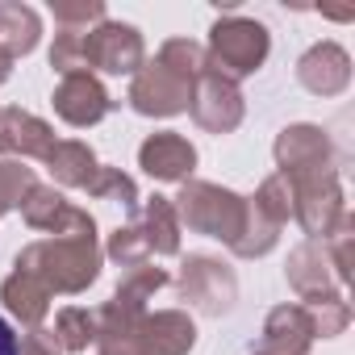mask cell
<instances>
[{
  "label": "cell",
  "mask_w": 355,
  "mask_h": 355,
  "mask_svg": "<svg viewBox=\"0 0 355 355\" xmlns=\"http://www.w3.org/2000/svg\"><path fill=\"white\" fill-rule=\"evenodd\" d=\"M51 338H55L59 351H71V355L88 351V343H96V313H92V309H80V305L59 309Z\"/></svg>",
  "instance_id": "obj_23"
},
{
  "label": "cell",
  "mask_w": 355,
  "mask_h": 355,
  "mask_svg": "<svg viewBox=\"0 0 355 355\" xmlns=\"http://www.w3.org/2000/svg\"><path fill=\"white\" fill-rule=\"evenodd\" d=\"M42 163L51 167V175H55L63 189H88V184L96 180V171H101L92 146L80 142V138H63V142H55L51 155H46Z\"/></svg>",
  "instance_id": "obj_19"
},
{
  "label": "cell",
  "mask_w": 355,
  "mask_h": 355,
  "mask_svg": "<svg viewBox=\"0 0 355 355\" xmlns=\"http://www.w3.org/2000/svg\"><path fill=\"white\" fill-rule=\"evenodd\" d=\"M0 301H5V309H9L26 330H42V322H46V313H51V293H46V284H42L38 276L21 272V268H13V272L5 276V284H0Z\"/></svg>",
  "instance_id": "obj_17"
},
{
  "label": "cell",
  "mask_w": 355,
  "mask_h": 355,
  "mask_svg": "<svg viewBox=\"0 0 355 355\" xmlns=\"http://www.w3.org/2000/svg\"><path fill=\"white\" fill-rule=\"evenodd\" d=\"M38 34H42V21L30 5H17V0L0 5V51H9L13 59L30 55L38 46Z\"/></svg>",
  "instance_id": "obj_21"
},
{
  "label": "cell",
  "mask_w": 355,
  "mask_h": 355,
  "mask_svg": "<svg viewBox=\"0 0 355 355\" xmlns=\"http://www.w3.org/2000/svg\"><path fill=\"white\" fill-rule=\"evenodd\" d=\"M21 272L38 276L46 284V293H84L96 276H101V243L96 234H80V239H42V243H30L17 263Z\"/></svg>",
  "instance_id": "obj_1"
},
{
  "label": "cell",
  "mask_w": 355,
  "mask_h": 355,
  "mask_svg": "<svg viewBox=\"0 0 355 355\" xmlns=\"http://www.w3.org/2000/svg\"><path fill=\"white\" fill-rule=\"evenodd\" d=\"M88 197H96V201H117V205H125V209H138V184L130 180L121 167H101L96 180L88 184Z\"/></svg>",
  "instance_id": "obj_27"
},
{
  "label": "cell",
  "mask_w": 355,
  "mask_h": 355,
  "mask_svg": "<svg viewBox=\"0 0 355 355\" xmlns=\"http://www.w3.org/2000/svg\"><path fill=\"white\" fill-rule=\"evenodd\" d=\"M21 355H59V347H55L51 330H30L21 338Z\"/></svg>",
  "instance_id": "obj_31"
},
{
  "label": "cell",
  "mask_w": 355,
  "mask_h": 355,
  "mask_svg": "<svg viewBox=\"0 0 355 355\" xmlns=\"http://www.w3.org/2000/svg\"><path fill=\"white\" fill-rule=\"evenodd\" d=\"M55 146V130L26 113V109H0V155H9V159H46Z\"/></svg>",
  "instance_id": "obj_16"
},
{
  "label": "cell",
  "mask_w": 355,
  "mask_h": 355,
  "mask_svg": "<svg viewBox=\"0 0 355 355\" xmlns=\"http://www.w3.org/2000/svg\"><path fill=\"white\" fill-rule=\"evenodd\" d=\"M288 284H293V293L301 301H318V297L343 293V284L334 276V263H330V251H326V239H305L288 255Z\"/></svg>",
  "instance_id": "obj_12"
},
{
  "label": "cell",
  "mask_w": 355,
  "mask_h": 355,
  "mask_svg": "<svg viewBox=\"0 0 355 355\" xmlns=\"http://www.w3.org/2000/svg\"><path fill=\"white\" fill-rule=\"evenodd\" d=\"M21 218L30 230H46L55 239H80V234H96V222L88 209L71 205L63 193L46 189V184H34L21 201Z\"/></svg>",
  "instance_id": "obj_9"
},
{
  "label": "cell",
  "mask_w": 355,
  "mask_h": 355,
  "mask_svg": "<svg viewBox=\"0 0 355 355\" xmlns=\"http://www.w3.org/2000/svg\"><path fill=\"white\" fill-rule=\"evenodd\" d=\"M146 63L142 34L121 21H101L84 30V71H105V76H138Z\"/></svg>",
  "instance_id": "obj_5"
},
{
  "label": "cell",
  "mask_w": 355,
  "mask_h": 355,
  "mask_svg": "<svg viewBox=\"0 0 355 355\" xmlns=\"http://www.w3.org/2000/svg\"><path fill=\"white\" fill-rule=\"evenodd\" d=\"M109 259H117L121 268H142L146 259H150V247H146V239H142V230H138V222H130V226H117L113 234H109Z\"/></svg>",
  "instance_id": "obj_29"
},
{
  "label": "cell",
  "mask_w": 355,
  "mask_h": 355,
  "mask_svg": "<svg viewBox=\"0 0 355 355\" xmlns=\"http://www.w3.org/2000/svg\"><path fill=\"white\" fill-rule=\"evenodd\" d=\"M305 309H309V318H313V334H318V338H334V334H343V330L351 326V305H347L343 293L305 301Z\"/></svg>",
  "instance_id": "obj_26"
},
{
  "label": "cell",
  "mask_w": 355,
  "mask_h": 355,
  "mask_svg": "<svg viewBox=\"0 0 355 355\" xmlns=\"http://www.w3.org/2000/svg\"><path fill=\"white\" fill-rule=\"evenodd\" d=\"M175 218H180L189 230L222 239L226 247L239 243L243 226H247V197L222 189V184H205V180H184L180 193L171 197Z\"/></svg>",
  "instance_id": "obj_2"
},
{
  "label": "cell",
  "mask_w": 355,
  "mask_h": 355,
  "mask_svg": "<svg viewBox=\"0 0 355 355\" xmlns=\"http://www.w3.org/2000/svg\"><path fill=\"white\" fill-rule=\"evenodd\" d=\"M9 71H13V55H9V51H0V84L9 80Z\"/></svg>",
  "instance_id": "obj_33"
},
{
  "label": "cell",
  "mask_w": 355,
  "mask_h": 355,
  "mask_svg": "<svg viewBox=\"0 0 355 355\" xmlns=\"http://www.w3.org/2000/svg\"><path fill=\"white\" fill-rule=\"evenodd\" d=\"M0 355H21V334L0 318Z\"/></svg>",
  "instance_id": "obj_32"
},
{
  "label": "cell",
  "mask_w": 355,
  "mask_h": 355,
  "mask_svg": "<svg viewBox=\"0 0 355 355\" xmlns=\"http://www.w3.org/2000/svg\"><path fill=\"white\" fill-rule=\"evenodd\" d=\"M55 21L59 30H92L105 21V5L101 0H80V5H55Z\"/></svg>",
  "instance_id": "obj_30"
},
{
  "label": "cell",
  "mask_w": 355,
  "mask_h": 355,
  "mask_svg": "<svg viewBox=\"0 0 355 355\" xmlns=\"http://www.w3.org/2000/svg\"><path fill=\"white\" fill-rule=\"evenodd\" d=\"M55 113L67 121V125H96L105 113H113V96L105 92V84L92 76V71H76V76H63L59 88H55Z\"/></svg>",
  "instance_id": "obj_11"
},
{
  "label": "cell",
  "mask_w": 355,
  "mask_h": 355,
  "mask_svg": "<svg viewBox=\"0 0 355 355\" xmlns=\"http://www.w3.org/2000/svg\"><path fill=\"white\" fill-rule=\"evenodd\" d=\"M276 239H280V222L255 197H247V226H243V234H239V243L230 251L243 255V259H255V255H268L276 247Z\"/></svg>",
  "instance_id": "obj_22"
},
{
  "label": "cell",
  "mask_w": 355,
  "mask_h": 355,
  "mask_svg": "<svg viewBox=\"0 0 355 355\" xmlns=\"http://www.w3.org/2000/svg\"><path fill=\"white\" fill-rule=\"evenodd\" d=\"M276 167L280 175H305V171H334V142L322 125H284L276 138Z\"/></svg>",
  "instance_id": "obj_10"
},
{
  "label": "cell",
  "mask_w": 355,
  "mask_h": 355,
  "mask_svg": "<svg viewBox=\"0 0 355 355\" xmlns=\"http://www.w3.org/2000/svg\"><path fill=\"white\" fill-rule=\"evenodd\" d=\"M175 288H180V297L189 305H197L201 313L209 318H222L234 309L239 301V276L214 259V255H189L184 268H180V280H175Z\"/></svg>",
  "instance_id": "obj_6"
},
{
  "label": "cell",
  "mask_w": 355,
  "mask_h": 355,
  "mask_svg": "<svg viewBox=\"0 0 355 355\" xmlns=\"http://www.w3.org/2000/svg\"><path fill=\"white\" fill-rule=\"evenodd\" d=\"M34 167L17 163V159H0V214H9L26 201V193L34 189Z\"/></svg>",
  "instance_id": "obj_28"
},
{
  "label": "cell",
  "mask_w": 355,
  "mask_h": 355,
  "mask_svg": "<svg viewBox=\"0 0 355 355\" xmlns=\"http://www.w3.org/2000/svg\"><path fill=\"white\" fill-rule=\"evenodd\" d=\"M189 96H193V80L175 76L159 59L142 63V71L130 84V109L142 117H175V113L189 109Z\"/></svg>",
  "instance_id": "obj_8"
},
{
  "label": "cell",
  "mask_w": 355,
  "mask_h": 355,
  "mask_svg": "<svg viewBox=\"0 0 355 355\" xmlns=\"http://www.w3.org/2000/svg\"><path fill=\"white\" fill-rule=\"evenodd\" d=\"M138 230H142L150 255H175L180 251V218H175L171 197H150L142 218H138Z\"/></svg>",
  "instance_id": "obj_20"
},
{
  "label": "cell",
  "mask_w": 355,
  "mask_h": 355,
  "mask_svg": "<svg viewBox=\"0 0 355 355\" xmlns=\"http://www.w3.org/2000/svg\"><path fill=\"white\" fill-rule=\"evenodd\" d=\"M297 80L313 92V96H338L351 84V55L338 42H318L301 55L297 63Z\"/></svg>",
  "instance_id": "obj_15"
},
{
  "label": "cell",
  "mask_w": 355,
  "mask_h": 355,
  "mask_svg": "<svg viewBox=\"0 0 355 355\" xmlns=\"http://www.w3.org/2000/svg\"><path fill=\"white\" fill-rule=\"evenodd\" d=\"M189 109H193V117H197L201 130H209V134H230V130H239V121H243V92H239V84H234L230 76H222V71H214V67L205 63V71H201L197 84H193Z\"/></svg>",
  "instance_id": "obj_7"
},
{
  "label": "cell",
  "mask_w": 355,
  "mask_h": 355,
  "mask_svg": "<svg viewBox=\"0 0 355 355\" xmlns=\"http://www.w3.org/2000/svg\"><path fill=\"white\" fill-rule=\"evenodd\" d=\"M293 193V218L309 239H330L334 226L347 218L338 171H305V175H284Z\"/></svg>",
  "instance_id": "obj_4"
},
{
  "label": "cell",
  "mask_w": 355,
  "mask_h": 355,
  "mask_svg": "<svg viewBox=\"0 0 355 355\" xmlns=\"http://www.w3.org/2000/svg\"><path fill=\"white\" fill-rule=\"evenodd\" d=\"M313 318L305 305H276L263 322V347H276V351H293V355H309V343H313Z\"/></svg>",
  "instance_id": "obj_18"
},
{
  "label": "cell",
  "mask_w": 355,
  "mask_h": 355,
  "mask_svg": "<svg viewBox=\"0 0 355 355\" xmlns=\"http://www.w3.org/2000/svg\"><path fill=\"white\" fill-rule=\"evenodd\" d=\"M197 326L184 309H159L138 322V355H189Z\"/></svg>",
  "instance_id": "obj_14"
},
{
  "label": "cell",
  "mask_w": 355,
  "mask_h": 355,
  "mask_svg": "<svg viewBox=\"0 0 355 355\" xmlns=\"http://www.w3.org/2000/svg\"><path fill=\"white\" fill-rule=\"evenodd\" d=\"M167 284V272L163 268H130L125 276H121V284H117V293H113V301H121V305H134V309H146V297H155L159 288Z\"/></svg>",
  "instance_id": "obj_25"
},
{
  "label": "cell",
  "mask_w": 355,
  "mask_h": 355,
  "mask_svg": "<svg viewBox=\"0 0 355 355\" xmlns=\"http://www.w3.org/2000/svg\"><path fill=\"white\" fill-rule=\"evenodd\" d=\"M268 51H272L268 26L230 13V17L214 21V30H209V55H205V59H209L214 71H222V76H230V80L239 84L243 76H251V71L263 67Z\"/></svg>",
  "instance_id": "obj_3"
},
{
  "label": "cell",
  "mask_w": 355,
  "mask_h": 355,
  "mask_svg": "<svg viewBox=\"0 0 355 355\" xmlns=\"http://www.w3.org/2000/svg\"><path fill=\"white\" fill-rule=\"evenodd\" d=\"M163 67H171L175 76H184V80H193L197 84V76L205 71V46H197L193 38H167L163 46H159V55H155Z\"/></svg>",
  "instance_id": "obj_24"
},
{
  "label": "cell",
  "mask_w": 355,
  "mask_h": 355,
  "mask_svg": "<svg viewBox=\"0 0 355 355\" xmlns=\"http://www.w3.org/2000/svg\"><path fill=\"white\" fill-rule=\"evenodd\" d=\"M138 167L150 175V180H189L193 167H197V146L180 134H150L142 146H138Z\"/></svg>",
  "instance_id": "obj_13"
},
{
  "label": "cell",
  "mask_w": 355,
  "mask_h": 355,
  "mask_svg": "<svg viewBox=\"0 0 355 355\" xmlns=\"http://www.w3.org/2000/svg\"><path fill=\"white\" fill-rule=\"evenodd\" d=\"M251 355H293V351H276V347H263V343H259V347H255Z\"/></svg>",
  "instance_id": "obj_34"
}]
</instances>
